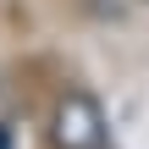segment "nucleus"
Returning a JSON list of instances; mask_svg holds the SVG:
<instances>
[{
	"label": "nucleus",
	"mask_w": 149,
	"mask_h": 149,
	"mask_svg": "<svg viewBox=\"0 0 149 149\" xmlns=\"http://www.w3.org/2000/svg\"><path fill=\"white\" fill-rule=\"evenodd\" d=\"M55 144L61 149H100L105 144V116H100V105L83 88L61 100V111H55Z\"/></svg>",
	"instance_id": "nucleus-1"
},
{
	"label": "nucleus",
	"mask_w": 149,
	"mask_h": 149,
	"mask_svg": "<svg viewBox=\"0 0 149 149\" xmlns=\"http://www.w3.org/2000/svg\"><path fill=\"white\" fill-rule=\"evenodd\" d=\"M0 149H11V133H6V127H0Z\"/></svg>",
	"instance_id": "nucleus-2"
}]
</instances>
